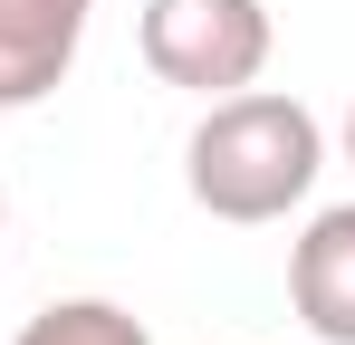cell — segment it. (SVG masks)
Masks as SVG:
<instances>
[{
    "mask_svg": "<svg viewBox=\"0 0 355 345\" xmlns=\"http://www.w3.org/2000/svg\"><path fill=\"white\" fill-rule=\"evenodd\" d=\"M0 221H10V202H0Z\"/></svg>",
    "mask_w": 355,
    "mask_h": 345,
    "instance_id": "cell-7",
    "label": "cell"
},
{
    "mask_svg": "<svg viewBox=\"0 0 355 345\" xmlns=\"http://www.w3.org/2000/svg\"><path fill=\"white\" fill-rule=\"evenodd\" d=\"M327 163L317 115L279 96V87H231L211 96V115L182 144V182L211 221H279L288 202H307V182Z\"/></svg>",
    "mask_w": 355,
    "mask_h": 345,
    "instance_id": "cell-1",
    "label": "cell"
},
{
    "mask_svg": "<svg viewBox=\"0 0 355 345\" xmlns=\"http://www.w3.org/2000/svg\"><path fill=\"white\" fill-rule=\"evenodd\" d=\"M288 307L317 345H355V202L317 211L288 249Z\"/></svg>",
    "mask_w": 355,
    "mask_h": 345,
    "instance_id": "cell-4",
    "label": "cell"
},
{
    "mask_svg": "<svg viewBox=\"0 0 355 345\" xmlns=\"http://www.w3.org/2000/svg\"><path fill=\"white\" fill-rule=\"evenodd\" d=\"M19 345H154V336H144V317L116 307V297H58V307H39V317L19 326Z\"/></svg>",
    "mask_w": 355,
    "mask_h": 345,
    "instance_id": "cell-5",
    "label": "cell"
},
{
    "mask_svg": "<svg viewBox=\"0 0 355 345\" xmlns=\"http://www.w3.org/2000/svg\"><path fill=\"white\" fill-rule=\"evenodd\" d=\"M346 163H355V106H346Z\"/></svg>",
    "mask_w": 355,
    "mask_h": 345,
    "instance_id": "cell-6",
    "label": "cell"
},
{
    "mask_svg": "<svg viewBox=\"0 0 355 345\" xmlns=\"http://www.w3.org/2000/svg\"><path fill=\"white\" fill-rule=\"evenodd\" d=\"M135 48L164 87L192 96H231L269 67V10L259 0H144L135 19Z\"/></svg>",
    "mask_w": 355,
    "mask_h": 345,
    "instance_id": "cell-2",
    "label": "cell"
},
{
    "mask_svg": "<svg viewBox=\"0 0 355 345\" xmlns=\"http://www.w3.org/2000/svg\"><path fill=\"white\" fill-rule=\"evenodd\" d=\"M96 0H0V106H39L58 96V77L77 67Z\"/></svg>",
    "mask_w": 355,
    "mask_h": 345,
    "instance_id": "cell-3",
    "label": "cell"
}]
</instances>
